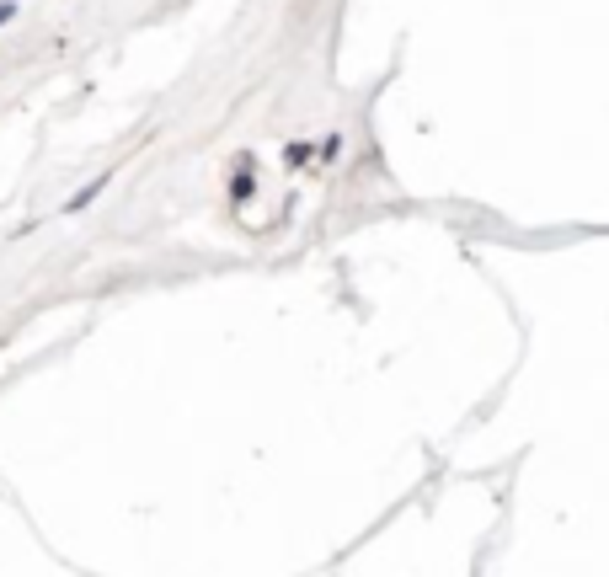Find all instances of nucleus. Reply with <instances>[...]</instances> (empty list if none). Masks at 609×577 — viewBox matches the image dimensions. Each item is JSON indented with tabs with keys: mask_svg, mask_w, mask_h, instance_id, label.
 Instances as JSON below:
<instances>
[{
	"mask_svg": "<svg viewBox=\"0 0 609 577\" xmlns=\"http://www.w3.org/2000/svg\"><path fill=\"white\" fill-rule=\"evenodd\" d=\"M102 187H107V171H102V177H97V182H86V187H81V193H75V198H65V214H81V209L91 204V198H97V193H102Z\"/></svg>",
	"mask_w": 609,
	"mask_h": 577,
	"instance_id": "f257e3e1",
	"label": "nucleus"
},
{
	"mask_svg": "<svg viewBox=\"0 0 609 577\" xmlns=\"http://www.w3.org/2000/svg\"><path fill=\"white\" fill-rule=\"evenodd\" d=\"M252 155H241V171H236V182H230V198H236V204H241V198H252Z\"/></svg>",
	"mask_w": 609,
	"mask_h": 577,
	"instance_id": "f03ea898",
	"label": "nucleus"
},
{
	"mask_svg": "<svg viewBox=\"0 0 609 577\" xmlns=\"http://www.w3.org/2000/svg\"><path fill=\"white\" fill-rule=\"evenodd\" d=\"M337 150H342V134H326V145H321V161H337Z\"/></svg>",
	"mask_w": 609,
	"mask_h": 577,
	"instance_id": "7ed1b4c3",
	"label": "nucleus"
},
{
	"mask_svg": "<svg viewBox=\"0 0 609 577\" xmlns=\"http://www.w3.org/2000/svg\"><path fill=\"white\" fill-rule=\"evenodd\" d=\"M284 155H289V166H305L310 161V145H289Z\"/></svg>",
	"mask_w": 609,
	"mask_h": 577,
	"instance_id": "20e7f679",
	"label": "nucleus"
}]
</instances>
